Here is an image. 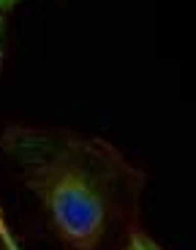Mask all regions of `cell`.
<instances>
[{"label":"cell","instance_id":"obj_3","mask_svg":"<svg viewBox=\"0 0 196 250\" xmlns=\"http://www.w3.org/2000/svg\"><path fill=\"white\" fill-rule=\"evenodd\" d=\"M3 52H6V17H0V65H3Z\"/></svg>","mask_w":196,"mask_h":250},{"label":"cell","instance_id":"obj_2","mask_svg":"<svg viewBox=\"0 0 196 250\" xmlns=\"http://www.w3.org/2000/svg\"><path fill=\"white\" fill-rule=\"evenodd\" d=\"M123 250H164L155 239L150 237V234L142 229V226H136L131 234H128L126 245H123Z\"/></svg>","mask_w":196,"mask_h":250},{"label":"cell","instance_id":"obj_4","mask_svg":"<svg viewBox=\"0 0 196 250\" xmlns=\"http://www.w3.org/2000/svg\"><path fill=\"white\" fill-rule=\"evenodd\" d=\"M14 3H19V0H0V11H8Z\"/></svg>","mask_w":196,"mask_h":250},{"label":"cell","instance_id":"obj_1","mask_svg":"<svg viewBox=\"0 0 196 250\" xmlns=\"http://www.w3.org/2000/svg\"><path fill=\"white\" fill-rule=\"evenodd\" d=\"M0 147L65 250H123L142 226L147 177L112 142L71 128L8 125Z\"/></svg>","mask_w":196,"mask_h":250}]
</instances>
